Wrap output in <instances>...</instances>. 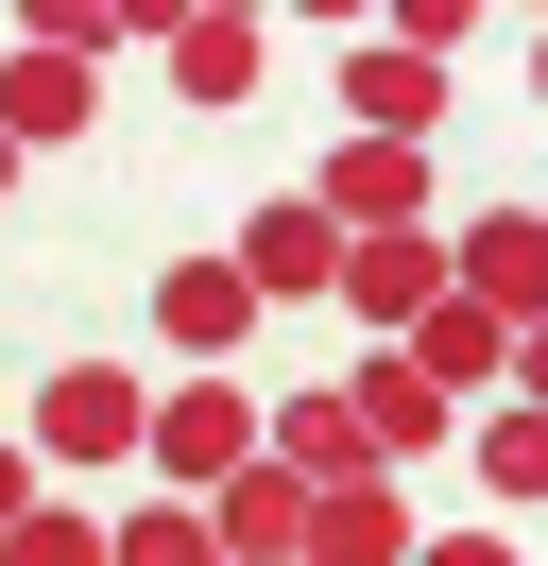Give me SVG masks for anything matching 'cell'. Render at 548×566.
I'll list each match as a JSON object with an SVG mask.
<instances>
[{
	"mask_svg": "<svg viewBox=\"0 0 548 566\" xmlns=\"http://www.w3.org/2000/svg\"><path fill=\"white\" fill-rule=\"evenodd\" d=\"M137 463H155V497H223L240 463H257V395H240V378H171V395H137Z\"/></svg>",
	"mask_w": 548,
	"mask_h": 566,
	"instance_id": "1",
	"label": "cell"
},
{
	"mask_svg": "<svg viewBox=\"0 0 548 566\" xmlns=\"http://www.w3.org/2000/svg\"><path fill=\"white\" fill-rule=\"evenodd\" d=\"M308 223H326V241H411V223H445V155H411V138H342L326 172H308Z\"/></svg>",
	"mask_w": 548,
	"mask_h": 566,
	"instance_id": "2",
	"label": "cell"
},
{
	"mask_svg": "<svg viewBox=\"0 0 548 566\" xmlns=\"http://www.w3.org/2000/svg\"><path fill=\"white\" fill-rule=\"evenodd\" d=\"M394 360L429 395H514V360H531V326H497V310H463V292H429V310L394 326Z\"/></svg>",
	"mask_w": 548,
	"mask_h": 566,
	"instance_id": "3",
	"label": "cell"
},
{
	"mask_svg": "<svg viewBox=\"0 0 548 566\" xmlns=\"http://www.w3.org/2000/svg\"><path fill=\"white\" fill-rule=\"evenodd\" d=\"M34 463H137V378L120 360H52L34 378Z\"/></svg>",
	"mask_w": 548,
	"mask_h": 566,
	"instance_id": "4",
	"label": "cell"
},
{
	"mask_svg": "<svg viewBox=\"0 0 548 566\" xmlns=\"http://www.w3.org/2000/svg\"><path fill=\"white\" fill-rule=\"evenodd\" d=\"M223 275L257 292V310H326V275H342V241H326V223H308V189H274V207H257V223H240V241H223Z\"/></svg>",
	"mask_w": 548,
	"mask_h": 566,
	"instance_id": "5",
	"label": "cell"
},
{
	"mask_svg": "<svg viewBox=\"0 0 548 566\" xmlns=\"http://www.w3.org/2000/svg\"><path fill=\"white\" fill-rule=\"evenodd\" d=\"M155 326H171V360H189V378H223V360L257 344V292H240L223 258H171V275H155Z\"/></svg>",
	"mask_w": 548,
	"mask_h": 566,
	"instance_id": "6",
	"label": "cell"
},
{
	"mask_svg": "<svg viewBox=\"0 0 548 566\" xmlns=\"http://www.w3.org/2000/svg\"><path fill=\"white\" fill-rule=\"evenodd\" d=\"M86 104H103V70H68V52H0V155H68L86 138Z\"/></svg>",
	"mask_w": 548,
	"mask_h": 566,
	"instance_id": "7",
	"label": "cell"
},
{
	"mask_svg": "<svg viewBox=\"0 0 548 566\" xmlns=\"http://www.w3.org/2000/svg\"><path fill=\"white\" fill-rule=\"evenodd\" d=\"M445 292H463V310H497V326H531V310H548V258H531V207H479L463 241H445Z\"/></svg>",
	"mask_w": 548,
	"mask_h": 566,
	"instance_id": "8",
	"label": "cell"
},
{
	"mask_svg": "<svg viewBox=\"0 0 548 566\" xmlns=\"http://www.w3.org/2000/svg\"><path fill=\"white\" fill-rule=\"evenodd\" d=\"M342 120L429 155V138H445V70H429V52H394V35H377V52H342Z\"/></svg>",
	"mask_w": 548,
	"mask_h": 566,
	"instance_id": "9",
	"label": "cell"
},
{
	"mask_svg": "<svg viewBox=\"0 0 548 566\" xmlns=\"http://www.w3.org/2000/svg\"><path fill=\"white\" fill-rule=\"evenodd\" d=\"M292 566H411V497L394 481H326L308 532H292Z\"/></svg>",
	"mask_w": 548,
	"mask_h": 566,
	"instance_id": "10",
	"label": "cell"
},
{
	"mask_svg": "<svg viewBox=\"0 0 548 566\" xmlns=\"http://www.w3.org/2000/svg\"><path fill=\"white\" fill-rule=\"evenodd\" d=\"M155 52H171V86H189V104H257V70H274V35H257V18H223V0H189Z\"/></svg>",
	"mask_w": 548,
	"mask_h": 566,
	"instance_id": "11",
	"label": "cell"
},
{
	"mask_svg": "<svg viewBox=\"0 0 548 566\" xmlns=\"http://www.w3.org/2000/svg\"><path fill=\"white\" fill-rule=\"evenodd\" d=\"M257 463H274V481H308V497H326V481H377V463H360V429H342V395H326V378H308V395H274V412H257Z\"/></svg>",
	"mask_w": 548,
	"mask_h": 566,
	"instance_id": "12",
	"label": "cell"
},
{
	"mask_svg": "<svg viewBox=\"0 0 548 566\" xmlns=\"http://www.w3.org/2000/svg\"><path fill=\"white\" fill-rule=\"evenodd\" d=\"M342 310H360V326H411V310H429V292H445V223H411V241H342Z\"/></svg>",
	"mask_w": 548,
	"mask_h": 566,
	"instance_id": "13",
	"label": "cell"
},
{
	"mask_svg": "<svg viewBox=\"0 0 548 566\" xmlns=\"http://www.w3.org/2000/svg\"><path fill=\"white\" fill-rule=\"evenodd\" d=\"M103 566H223V549H205L189 497H137V515H103Z\"/></svg>",
	"mask_w": 548,
	"mask_h": 566,
	"instance_id": "14",
	"label": "cell"
},
{
	"mask_svg": "<svg viewBox=\"0 0 548 566\" xmlns=\"http://www.w3.org/2000/svg\"><path fill=\"white\" fill-rule=\"evenodd\" d=\"M0 566H103V515L86 497H34V515L0 532Z\"/></svg>",
	"mask_w": 548,
	"mask_h": 566,
	"instance_id": "15",
	"label": "cell"
},
{
	"mask_svg": "<svg viewBox=\"0 0 548 566\" xmlns=\"http://www.w3.org/2000/svg\"><path fill=\"white\" fill-rule=\"evenodd\" d=\"M479 481H497V497H531V481H548V429H531V395H497V412H479Z\"/></svg>",
	"mask_w": 548,
	"mask_h": 566,
	"instance_id": "16",
	"label": "cell"
},
{
	"mask_svg": "<svg viewBox=\"0 0 548 566\" xmlns=\"http://www.w3.org/2000/svg\"><path fill=\"white\" fill-rule=\"evenodd\" d=\"M411 566H531L514 532H411Z\"/></svg>",
	"mask_w": 548,
	"mask_h": 566,
	"instance_id": "17",
	"label": "cell"
},
{
	"mask_svg": "<svg viewBox=\"0 0 548 566\" xmlns=\"http://www.w3.org/2000/svg\"><path fill=\"white\" fill-rule=\"evenodd\" d=\"M34 515V447H0V532H18Z\"/></svg>",
	"mask_w": 548,
	"mask_h": 566,
	"instance_id": "18",
	"label": "cell"
},
{
	"mask_svg": "<svg viewBox=\"0 0 548 566\" xmlns=\"http://www.w3.org/2000/svg\"><path fill=\"white\" fill-rule=\"evenodd\" d=\"M0 207H18V155H0Z\"/></svg>",
	"mask_w": 548,
	"mask_h": 566,
	"instance_id": "19",
	"label": "cell"
}]
</instances>
